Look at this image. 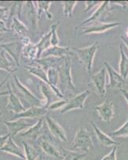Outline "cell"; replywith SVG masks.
Segmentation results:
<instances>
[{
    "label": "cell",
    "instance_id": "30bf717a",
    "mask_svg": "<svg viewBox=\"0 0 128 160\" xmlns=\"http://www.w3.org/2000/svg\"><path fill=\"white\" fill-rule=\"evenodd\" d=\"M95 110L100 118V120L103 122H110L115 115L113 100L111 98H106L102 103L95 107Z\"/></svg>",
    "mask_w": 128,
    "mask_h": 160
},
{
    "label": "cell",
    "instance_id": "f1b7e54d",
    "mask_svg": "<svg viewBox=\"0 0 128 160\" xmlns=\"http://www.w3.org/2000/svg\"><path fill=\"white\" fill-rule=\"evenodd\" d=\"M25 68L28 71V72L31 75H35L38 79L45 82L49 86V82H48L47 76V72L42 69L39 66H25Z\"/></svg>",
    "mask_w": 128,
    "mask_h": 160
},
{
    "label": "cell",
    "instance_id": "f907efd6",
    "mask_svg": "<svg viewBox=\"0 0 128 160\" xmlns=\"http://www.w3.org/2000/svg\"><path fill=\"white\" fill-rule=\"evenodd\" d=\"M126 9H128V7H127V8H126Z\"/></svg>",
    "mask_w": 128,
    "mask_h": 160
},
{
    "label": "cell",
    "instance_id": "7dc6e473",
    "mask_svg": "<svg viewBox=\"0 0 128 160\" xmlns=\"http://www.w3.org/2000/svg\"><path fill=\"white\" fill-rule=\"evenodd\" d=\"M37 160H46V159L44 158L43 155H41V154H40V155H39V156L38 157V158H37Z\"/></svg>",
    "mask_w": 128,
    "mask_h": 160
},
{
    "label": "cell",
    "instance_id": "74e56055",
    "mask_svg": "<svg viewBox=\"0 0 128 160\" xmlns=\"http://www.w3.org/2000/svg\"><path fill=\"white\" fill-rule=\"evenodd\" d=\"M116 152H117V147H113L112 150L109 154L105 155L101 160H117L116 158Z\"/></svg>",
    "mask_w": 128,
    "mask_h": 160
},
{
    "label": "cell",
    "instance_id": "8fae6325",
    "mask_svg": "<svg viewBox=\"0 0 128 160\" xmlns=\"http://www.w3.org/2000/svg\"><path fill=\"white\" fill-rule=\"evenodd\" d=\"M3 123L7 128L8 134L11 135V137L18 135L19 133L28 129L35 124L30 122L27 118H18V119L11 120V121H7Z\"/></svg>",
    "mask_w": 128,
    "mask_h": 160
},
{
    "label": "cell",
    "instance_id": "e575fe53",
    "mask_svg": "<svg viewBox=\"0 0 128 160\" xmlns=\"http://www.w3.org/2000/svg\"><path fill=\"white\" fill-rule=\"evenodd\" d=\"M113 137H128V118L122 127L111 134Z\"/></svg>",
    "mask_w": 128,
    "mask_h": 160
},
{
    "label": "cell",
    "instance_id": "7a4b0ae2",
    "mask_svg": "<svg viewBox=\"0 0 128 160\" xmlns=\"http://www.w3.org/2000/svg\"><path fill=\"white\" fill-rule=\"evenodd\" d=\"M94 148L93 140L91 135L85 128H80L76 132L73 142H72V151L79 152L88 153Z\"/></svg>",
    "mask_w": 128,
    "mask_h": 160
},
{
    "label": "cell",
    "instance_id": "d4e9b609",
    "mask_svg": "<svg viewBox=\"0 0 128 160\" xmlns=\"http://www.w3.org/2000/svg\"><path fill=\"white\" fill-rule=\"evenodd\" d=\"M22 55L24 58H27L30 61H35L38 58V48L36 44L31 42L22 45Z\"/></svg>",
    "mask_w": 128,
    "mask_h": 160
},
{
    "label": "cell",
    "instance_id": "ee69618b",
    "mask_svg": "<svg viewBox=\"0 0 128 160\" xmlns=\"http://www.w3.org/2000/svg\"><path fill=\"white\" fill-rule=\"evenodd\" d=\"M121 93H122V95H123V96L124 97L125 100L126 101V102H127L128 104V91H126V90H122V91H120Z\"/></svg>",
    "mask_w": 128,
    "mask_h": 160
},
{
    "label": "cell",
    "instance_id": "4dcf8cb0",
    "mask_svg": "<svg viewBox=\"0 0 128 160\" xmlns=\"http://www.w3.org/2000/svg\"><path fill=\"white\" fill-rule=\"evenodd\" d=\"M51 31H48L47 34L43 35L42 38H40L39 42L36 44L37 48H38V58H41L42 54L43 53L44 51H46L47 49L51 47Z\"/></svg>",
    "mask_w": 128,
    "mask_h": 160
},
{
    "label": "cell",
    "instance_id": "7402d4cb",
    "mask_svg": "<svg viewBox=\"0 0 128 160\" xmlns=\"http://www.w3.org/2000/svg\"><path fill=\"white\" fill-rule=\"evenodd\" d=\"M91 124L92 125V128H93L94 131H95L96 137H97L98 140L99 141L102 145L106 146V147H117L119 146V142H116L115 140H114L113 138L111 136L107 135L106 134H105L103 131H101L99 128H98L96 124L94 122H91Z\"/></svg>",
    "mask_w": 128,
    "mask_h": 160
},
{
    "label": "cell",
    "instance_id": "603a6c76",
    "mask_svg": "<svg viewBox=\"0 0 128 160\" xmlns=\"http://www.w3.org/2000/svg\"><path fill=\"white\" fill-rule=\"evenodd\" d=\"M37 86H38V89H39L41 94L43 96V99H42V106L47 109V108L50 106V104H51V98H52V93L54 92L52 91V90L51 89V88H50L47 84L42 82V81H39V82H38Z\"/></svg>",
    "mask_w": 128,
    "mask_h": 160
},
{
    "label": "cell",
    "instance_id": "7c38bea8",
    "mask_svg": "<svg viewBox=\"0 0 128 160\" xmlns=\"http://www.w3.org/2000/svg\"><path fill=\"white\" fill-rule=\"evenodd\" d=\"M89 95V91H85L79 94V95H77L76 96H75L70 100L69 102H67V103L60 110V113L61 114H65L68 111H73V110L75 109L82 110L84 108L85 101H86V99Z\"/></svg>",
    "mask_w": 128,
    "mask_h": 160
},
{
    "label": "cell",
    "instance_id": "d6986e66",
    "mask_svg": "<svg viewBox=\"0 0 128 160\" xmlns=\"http://www.w3.org/2000/svg\"><path fill=\"white\" fill-rule=\"evenodd\" d=\"M64 58H55V57H45V58H39L35 60V62L39 67L42 68L44 71H47L51 68H58L62 64Z\"/></svg>",
    "mask_w": 128,
    "mask_h": 160
},
{
    "label": "cell",
    "instance_id": "8d00e7d4",
    "mask_svg": "<svg viewBox=\"0 0 128 160\" xmlns=\"http://www.w3.org/2000/svg\"><path fill=\"white\" fill-rule=\"evenodd\" d=\"M102 2H101V1H86V2H84V12H87V11H91V10L93 9L96 6H100L102 4Z\"/></svg>",
    "mask_w": 128,
    "mask_h": 160
},
{
    "label": "cell",
    "instance_id": "f6af8a7d",
    "mask_svg": "<svg viewBox=\"0 0 128 160\" xmlns=\"http://www.w3.org/2000/svg\"><path fill=\"white\" fill-rule=\"evenodd\" d=\"M120 38L123 40V42H124L125 45L126 46V48H127V49H128V38H126V37H125V36H121Z\"/></svg>",
    "mask_w": 128,
    "mask_h": 160
},
{
    "label": "cell",
    "instance_id": "1f68e13d",
    "mask_svg": "<svg viewBox=\"0 0 128 160\" xmlns=\"http://www.w3.org/2000/svg\"><path fill=\"white\" fill-rule=\"evenodd\" d=\"M0 69L4 70L8 74H14L17 68H13L12 62L7 57V53L3 50H0Z\"/></svg>",
    "mask_w": 128,
    "mask_h": 160
},
{
    "label": "cell",
    "instance_id": "83f0119b",
    "mask_svg": "<svg viewBox=\"0 0 128 160\" xmlns=\"http://www.w3.org/2000/svg\"><path fill=\"white\" fill-rule=\"evenodd\" d=\"M120 50V61H119V74L125 80L128 77V57L124 52L122 43L119 46Z\"/></svg>",
    "mask_w": 128,
    "mask_h": 160
},
{
    "label": "cell",
    "instance_id": "277c9868",
    "mask_svg": "<svg viewBox=\"0 0 128 160\" xmlns=\"http://www.w3.org/2000/svg\"><path fill=\"white\" fill-rule=\"evenodd\" d=\"M12 90L19 98H23L25 101L30 103L31 107H43L42 99H39L36 95L31 92L24 84L22 83L19 78L15 75L14 83L12 84Z\"/></svg>",
    "mask_w": 128,
    "mask_h": 160
},
{
    "label": "cell",
    "instance_id": "681fc988",
    "mask_svg": "<svg viewBox=\"0 0 128 160\" xmlns=\"http://www.w3.org/2000/svg\"><path fill=\"white\" fill-rule=\"evenodd\" d=\"M2 115V111H0V116Z\"/></svg>",
    "mask_w": 128,
    "mask_h": 160
},
{
    "label": "cell",
    "instance_id": "cb8c5ba5",
    "mask_svg": "<svg viewBox=\"0 0 128 160\" xmlns=\"http://www.w3.org/2000/svg\"><path fill=\"white\" fill-rule=\"evenodd\" d=\"M12 30L18 36H20L21 38L27 36V34L29 31L28 28L21 21L20 19L17 17L14 18L11 22V31Z\"/></svg>",
    "mask_w": 128,
    "mask_h": 160
},
{
    "label": "cell",
    "instance_id": "3957f363",
    "mask_svg": "<svg viewBox=\"0 0 128 160\" xmlns=\"http://www.w3.org/2000/svg\"><path fill=\"white\" fill-rule=\"evenodd\" d=\"M99 48V44L98 42L83 48H74V51L76 53L81 63L84 66L85 69L88 74H91L93 69L94 58Z\"/></svg>",
    "mask_w": 128,
    "mask_h": 160
},
{
    "label": "cell",
    "instance_id": "ffe728a7",
    "mask_svg": "<svg viewBox=\"0 0 128 160\" xmlns=\"http://www.w3.org/2000/svg\"><path fill=\"white\" fill-rule=\"evenodd\" d=\"M38 146H39V149L42 150V152L45 153L48 156L57 158V159L59 160L62 159V154H61L60 150L58 149L52 143H51V142L48 141L47 139L43 138V139L40 140L39 141V145Z\"/></svg>",
    "mask_w": 128,
    "mask_h": 160
},
{
    "label": "cell",
    "instance_id": "d6a6232c",
    "mask_svg": "<svg viewBox=\"0 0 128 160\" xmlns=\"http://www.w3.org/2000/svg\"><path fill=\"white\" fill-rule=\"evenodd\" d=\"M62 3L63 6V14L66 18L67 19L71 18L72 15H73L74 8L78 3V2L77 1H64Z\"/></svg>",
    "mask_w": 128,
    "mask_h": 160
},
{
    "label": "cell",
    "instance_id": "e0dca14e",
    "mask_svg": "<svg viewBox=\"0 0 128 160\" xmlns=\"http://www.w3.org/2000/svg\"><path fill=\"white\" fill-rule=\"evenodd\" d=\"M45 121H46L47 126L50 132L55 138L61 140V141H66L67 140L65 130L52 117L47 115L45 116Z\"/></svg>",
    "mask_w": 128,
    "mask_h": 160
},
{
    "label": "cell",
    "instance_id": "60d3db41",
    "mask_svg": "<svg viewBox=\"0 0 128 160\" xmlns=\"http://www.w3.org/2000/svg\"><path fill=\"white\" fill-rule=\"evenodd\" d=\"M8 31H11V28H8L4 21L0 20V35H2V33L8 32Z\"/></svg>",
    "mask_w": 128,
    "mask_h": 160
},
{
    "label": "cell",
    "instance_id": "9c48e42d",
    "mask_svg": "<svg viewBox=\"0 0 128 160\" xmlns=\"http://www.w3.org/2000/svg\"><path fill=\"white\" fill-rule=\"evenodd\" d=\"M105 67L106 69V73L108 74L109 77V83L107 87L110 89H117L119 91L124 90V88L126 87V80L121 76L120 74L115 71L110 64L107 62H105Z\"/></svg>",
    "mask_w": 128,
    "mask_h": 160
},
{
    "label": "cell",
    "instance_id": "ac0fdd59",
    "mask_svg": "<svg viewBox=\"0 0 128 160\" xmlns=\"http://www.w3.org/2000/svg\"><path fill=\"white\" fill-rule=\"evenodd\" d=\"M0 151L2 152L8 153L12 155L18 157V158H22V159H26L25 153H24V150L19 148L18 145L15 142V141L12 139V137L10 136L8 139L7 140V142H5L2 148H0Z\"/></svg>",
    "mask_w": 128,
    "mask_h": 160
},
{
    "label": "cell",
    "instance_id": "ab89813d",
    "mask_svg": "<svg viewBox=\"0 0 128 160\" xmlns=\"http://www.w3.org/2000/svg\"><path fill=\"white\" fill-rule=\"evenodd\" d=\"M111 4L112 5L120 6L123 8H126L128 7V1H110Z\"/></svg>",
    "mask_w": 128,
    "mask_h": 160
},
{
    "label": "cell",
    "instance_id": "f35d334b",
    "mask_svg": "<svg viewBox=\"0 0 128 160\" xmlns=\"http://www.w3.org/2000/svg\"><path fill=\"white\" fill-rule=\"evenodd\" d=\"M9 18V8L0 7V20L6 21Z\"/></svg>",
    "mask_w": 128,
    "mask_h": 160
},
{
    "label": "cell",
    "instance_id": "ba28073f",
    "mask_svg": "<svg viewBox=\"0 0 128 160\" xmlns=\"http://www.w3.org/2000/svg\"><path fill=\"white\" fill-rule=\"evenodd\" d=\"M44 134V119L43 118H39L38 121H37L33 126L31 128L25 130L22 132L18 134V136L26 139L32 141V142H37L38 141L39 138H42Z\"/></svg>",
    "mask_w": 128,
    "mask_h": 160
},
{
    "label": "cell",
    "instance_id": "f546056e",
    "mask_svg": "<svg viewBox=\"0 0 128 160\" xmlns=\"http://www.w3.org/2000/svg\"><path fill=\"white\" fill-rule=\"evenodd\" d=\"M22 143L23 146L26 160H37L38 157L40 155V152L38 151L39 149L35 148L34 145H31L28 142L22 141Z\"/></svg>",
    "mask_w": 128,
    "mask_h": 160
},
{
    "label": "cell",
    "instance_id": "5bb4252c",
    "mask_svg": "<svg viewBox=\"0 0 128 160\" xmlns=\"http://www.w3.org/2000/svg\"><path fill=\"white\" fill-rule=\"evenodd\" d=\"M106 69L103 68L95 75L91 76L92 84L94 85L95 91H97L100 96H105L106 93Z\"/></svg>",
    "mask_w": 128,
    "mask_h": 160
},
{
    "label": "cell",
    "instance_id": "6da1fadb",
    "mask_svg": "<svg viewBox=\"0 0 128 160\" xmlns=\"http://www.w3.org/2000/svg\"><path fill=\"white\" fill-rule=\"evenodd\" d=\"M58 72H59L58 88L62 95L64 94V91H75L76 89L72 79L71 63L70 55L64 58L62 64L58 68Z\"/></svg>",
    "mask_w": 128,
    "mask_h": 160
},
{
    "label": "cell",
    "instance_id": "d590c367",
    "mask_svg": "<svg viewBox=\"0 0 128 160\" xmlns=\"http://www.w3.org/2000/svg\"><path fill=\"white\" fill-rule=\"evenodd\" d=\"M66 103H67V101L65 99L58 100V101H55V102L50 104V106L47 108V110H50V111H55V110L58 109L61 110Z\"/></svg>",
    "mask_w": 128,
    "mask_h": 160
},
{
    "label": "cell",
    "instance_id": "4316f807",
    "mask_svg": "<svg viewBox=\"0 0 128 160\" xmlns=\"http://www.w3.org/2000/svg\"><path fill=\"white\" fill-rule=\"evenodd\" d=\"M37 3V15H38V20L41 18L42 14L46 15L48 19H52L53 15L50 12V8H51L52 2L51 1H38Z\"/></svg>",
    "mask_w": 128,
    "mask_h": 160
},
{
    "label": "cell",
    "instance_id": "7bdbcfd3",
    "mask_svg": "<svg viewBox=\"0 0 128 160\" xmlns=\"http://www.w3.org/2000/svg\"><path fill=\"white\" fill-rule=\"evenodd\" d=\"M11 136L9 134H7V135H0V148H2V146L5 144V142H7V140L8 139V138Z\"/></svg>",
    "mask_w": 128,
    "mask_h": 160
},
{
    "label": "cell",
    "instance_id": "5b68a950",
    "mask_svg": "<svg viewBox=\"0 0 128 160\" xmlns=\"http://www.w3.org/2000/svg\"><path fill=\"white\" fill-rule=\"evenodd\" d=\"M112 10H113V8L111 7V2H109V1H103V2H102V4L98 7L97 9L94 11L93 14H92L89 18L83 20L79 25L75 27V30H78L79 28H81V27L86 26L88 25V24L102 21L106 15H110V13L111 12Z\"/></svg>",
    "mask_w": 128,
    "mask_h": 160
},
{
    "label": "cell",
    "instance_id": "4fadbf2b",
    "mask_svg": "<svg viewBox=\"0 0 128 160\" xmlns=\"http://www.w3.org/2000/svg\"><path fill=\"white\" fill-rule=\"evenodd\" d=\"M22 44L20 41L17 42H11L7 43L0 44V50H3L7 54L11 55L16 64V68L19 66V59L22 55Z\"/></svg>",
    "mask_w": 128,
    "mask_h": 160
},
{
    "label": "cell",
    "instance_id": "bcb514c9",
    "mask_svg": "<svg viewBox=\"0 0 128 160\" xmlns=\"http://www.w3.org/2000/svg\"><path fill=\"white\" fill-rule=\"evenodd\" d=\"M5 40V37L3 35H0V44H2V42Z\"/></svg>",
    "mask_w": 128,
    "mask_h": 160
},
{
    "label": "cell",
    "instance_id": "c3c4849f",
    "mask_svg": "<svg viewBox=\"0 0 128 160\" xmlns=\"http://www.w3.org/2000/svg\"><path fill=\"white\" fill-rule=\"evenodd\" d=\"M125 37L128 38V28H127V29H126V36H125Z\"/></svg>",
    "mask_w": 128,
    "mask_h": 160
},
{
    "label": "cell",
    "instance_id": "52a82bcc",
    "mask_svg": "<svg viewBox=\"0 0 128 160\" xmlns=\"http://www.w3.org/2000/svg\"><path fill=\"white\" fill-rule=\"evenodd\" d=\"M121 26V22H104L102 21L99 22H95L93 23L88 24L82 28V31L81 32V35H91V34H100L107 31L108 30L113 29L115 28H117Z\"/></svg>",
    "mask_w": 128,
    "mask_h": 160
},
{
    "label": "cell",
    "instance_id": "9a60e30c",
    "mask_svg": "<svg viewBox=\"0 0 128 160\" xmlns=\"http://www.w3.org/2000/svg\"><path fill=\"white\" fill-rule=\"evenodd\" d=\"M7 91H8V100L6 106V108L9 111H12L16 115L25 111L23 104L19 99V97L15 95V93L13 91L11 88V85L7 83Z\"/></svg>",
    "mask_w": 128,
    "mask_h": 160
},
{
    "label": "cell",
    "instance_id": "8992f818",
    "mask_svg": "<svg viewBox=\"0 0 128 160\" xmlns=\"http://www.w3.org/2000/svg\"><path fill=\"white\" fill-rule=\"evenodd\" d=\"M22 17H24L26 20H27L31 25L32 31L36 33L38 28V15H37V9L35 8V2H32V1L23 2L22 9H21L20 20Z\"/></svg>",
    "mask_w": 128,
    "mask_h": 160
},
{
    "label": "cell",
    "instance_id": "836d02e7",
    "mask_svg": "<svg viewBox=\"0 0 128 160\" xmlns=\"http://www.w3.org/2000/svg\"><path fill=\"white\" fill-rule=\"evenodd\" d=\"M59 25V21L54 23L51 27V47H56L59 46V38L58 36V33H57V29Z\"/></svg>",
    "mask_w": 128,
    "mask_h": 160
},
{
    "label": "cell",
    "instance_id": "b9f144b4",
    "mask_svg": "<svg viewBox=\"0 0 128 160\" xmlns=\"http://www.w3.org/2000/svg\"><path fill=\"white\" fill-rule=\"evenodd\" d=\"M11 74H8L7 76H6L5 78H4L3 79H2V82H0V88H2V86H3L4 84H5L6 81H7V80L8 78H10V77H11ZM4 95H8V91H2V92H0V96H4Z\"/></svg>",
    "mask_w": 128,
    "mask_h": 160
},
{
    "label": "cell",
    "instance_id": "484cf974",
    "mask_svg": "<svg viewBox=\"0 0 128 160\" xmlns=\"http://www.w3.org/2000/svg\"><path fill=\"white\" fill-rule=\"evenodd\" d=\"M62 156V160H86V153L68 150L66 148H59Z\"/></svg>",
    "mask_w": 128,
    "mask_h": 160
},
{
    "label": "cell",
    "instance_id": "44dd1931",
    "mask_svg": "<svg viewBox=\"0 0 128 160\" xmlns=\"http://www.w3.org/2000/svg\"><path fill=\"white\" fill-rule=\"evenodd\" d=\"M71 50L67 47H50L48 49L44 51L42 54L41 58H45V57H55V58H64L67 55H70Z\"/></svg>",
    "mask_w": 128,
    "mask_h": 160
},
{
    "label": "cell",
    "instance_id": "2e32d148",
    "mask_svg": "<svg viewBox=\"0 0 128 160\" xmlns=\"http://www.w3.org/2000/svg\"><path fill=\"white\" fill-rule=\"evenodd\" d=\"M47 111L48 110L44 107H31L19 114L14 115L13 120L18 119V118H27V119L42 118V117L47 115Z\"/></svg>",
    "mask_w": 128,
    "mask_h": 160
}]
</instances>
